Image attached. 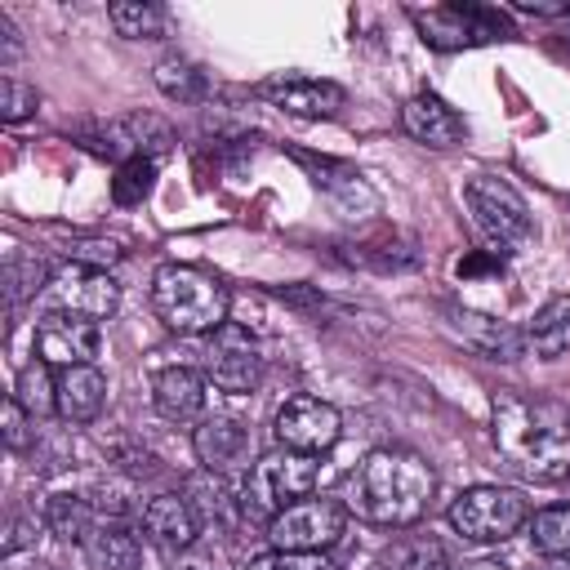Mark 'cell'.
I'll use <instances>...</instances> for the list:
<instances>
[{
	"label": "cell",
	"instance_id": "34",
	"mask_svg": "<svg viewBox=\"0 0 570 570\" xmlns=\"http://www.w3.org/2000/svg\"><path fill=\"white\" fill-rule=\"evenodd\" d=\"M120 240H107V236H76V240H67V258L71 263H85V267H111V263H120Z\"/></svg>",
	"mask_w": 570,
	"mask_h": 570
},
{
	"label": "cell",
	"instance_id": "7",
	"mask_svg": "<svg viewBox=\"0 0 570 570\" xmlns=\"http://www.w3.org/2000/svg\"><path fill=\"white\" fill-rule=\"evenodd\" d=\"M530 521V508L508 485H472L450 503V525L468 543H503Z\"/></svg>",
	"mask_w": 570,
	"mask_h": 570
},
{
	"label": "cell",
	"instance_id": "2",
	"mask_svg": "<svg viewBox=\"0 0 570 570\" xmlns=\"http://www.w3.org/2000/svg\"><path fill=\"white\" fill-rule=\"evenodd\" d=\"M432 490H436V472L423 454L383 445V450H370L365 463L356 468V476L347 485V508L356 517H365L370 525L401 530L428 512Z\"/></svg>",
	"mask_w": 570,
	"mask_h": 570
},
{
	"label": "cell",
	"instance_id": "4",
	"mask_svg": "<svg viewBox=\"0 0 570 570\" xmlns=\"http://www.w3.org/2000/svg\"><path fill=\"white\" fill-rule=\"evenodd\" d=\"M321 485V468H316V454H298V450H267L263 459H254L245 472H240V485H236V499H240V512L245 521H272L281 508H289L294 499H307L316 494Z\"/></svg>",
	"mask_w": 570,
	"mask_h": 570
},
{
	"label": "cell",
	"instance_id": "11",
	"mask_svg": "<svg viewBox=\"0 0 570 570\" xmlns=\"http://www.w3.org/2000/svg\"><path fill=\"white\" fill-rule=\"evenodd\" d=\"M45 303L49 312H71V316H89V321H102L120 307V285L111 281V272L102 267H85V263H67L49 276V289H45Z\"/></svg>",
	"mask_w": 570,
	"mask_h": 570
},
{
	"label": "cell",
	"instance_id": "27",
	"mask_svg": "<svg viewBox=\"0 0 570 570\" xmlns=\"http://www.w3.org/2000/svg\"><path fill=\"white\" fill-rule=\"evenodd\" d=\"M379 570H450V552L432 534H405L379 552Z\"/></svg>",
	"mask_w": 570,
	"mask_h": 570
},
{
	"label": "cell",
	"instance_id": "3",
	"mask_svg": "<svg viewBox=\"0 0 570 570\" xmlns=\"http://www.w3.org/2000/svg\"><path fill=\"white\" fill-rule=\"evenodd\" d=\"M151 312L174 334H214L232 312V294L205 267L165 263L151 276Z\"/></svg>",
	"mask_w": 570,
	"mask_h": 570
},
{
	"label": "cell",
	"instance_id": "33",
	"mask_svg": "<svg viewBox=\"0 0 570 570\" xmlns=\"http://www.w3.org/2000/svg\"><path fill=\"white\" fill-rule=\"evenodd\" d=\"M36 107H40L36 85H27V80H18V76H4V80H0V120H4V125H18V120L36 116Z\"/></svg>",
	"mask_w": 570,
	"mask_h": 570
},
{
	"label": "cell",
	"instance_id": "24",
	"mask_svg": "<svg viewBox=\"0 0 570 570\" xmlns=\"http://www.w3.org/2000/svg\"><path fill=\"white\" fill-rule=\"evenodd\" d=\"M45 525L67 539V543H85L94 530H98V512L85 494H71V490H58L45 499Z\"/></svg>",
	"mask_w": 570,
	"mask_h": 570
},
{
	"label": "cell",
	"instance_id": "10",
	"mask_svg": "<svg viewBox=\"0 0 570 570\" xmlns=\"http://www.w3.org/2000/svg\"><path fill=\"white\" fill-rule=\"evenodd\" d=\"M205 379L232 396H249L263 383V356H258V343L249 338L245 325L223 321L214 330V338L205 347Z\"/></svg>",
	"mask_w": 570,
	"mask_h": 570
},
{
	"label": "cell",
	"instance_id": "25",
	"mask_svg": "<svg viewBox=\"0 0 570 570\" xmlns=\"http://www.w3.org/2000/svg\"><path fill=\"white\" fill-rule=\"evenodd\" d=\"M31 419H45V414H58V374L53 365H45L40 356H31L18 379H13V392H9Z\"/></svg>",
	"mask_w": 570,
	"mask_h": 570
},
{
	"label": "cell",
	"instance_id": "1",
	"mask_svg": "<svg viewBox=\"0 0 570 570\" xmlns=\"http://www.w3.org/2000/svg\"><path fill=\"white\" fill-rule=\"evenodd\" d=\"M494 450L525 481L570 476V410L552 396L494 392Z\"/></svg>",
	"mask_w": 570,
	"mask_h": 570
},
{
	"label": "cell",
	"instance_id": "19",
	"mask_svg": "<svg viewBox=\"0 0 570 570\" xmlns=\"http://www.w3.org/2000/svg\"><path fill=\"white\" fill-rule=\"evenodd\" d=\"M401 129L414 138V142H423V147H454V142H463V116L445 102V98H436V94H414L405 107H401Z\"/></svg>",
	"mask_w": 570,
	"mask_h": 570
},
{
	"label": "cell",
	"instance_id": "8",
	"mask_svg": "<svg viewBox=\"0 0 570 570\" xmlns=\"http://www.w3.org/2000/svg\"><path fill=\"white\" fill-rule=\"evenodd\" d=\"M343 530H347V508L338 499L307 494L267 521V543L281 552H325L338 543Z\"/></svg>",
	"mask_w": 570,
	"mask_h": 570
},
{
	"label": "cell",
	"instance_id": "20",
	"mask_svg": "<svg viewBox=\"0 0 570 570\" xmlns=\"http://www.w3.org/2000/svg\"><path fill=\"white\" fill-rule=\"evenodd\" d=\"M205 387H209V379H205L200 370L169 365V370H160V374L151 379V405H156V414L169 419V423H191V419H200V410H205Z\"/></svg>",
	"mask_w": 570,
	"mask_h": 570
},
{
	"label": "cell",
	"instance_id": "36",
	"mask_svg": "<svg viewBox=\"0 0 570 570\" xmlns=\"http://www.w3.org/2000/svg\"><path fill=\"white\" fill-rule=\"evenodd\" d=\"M116 459H120V468H125L129 476H138V481H147V476H156V472H160V459H156L151 450H138V445L120 450Z\"/></svg>",
	"mask_w": 570,
	"mask_h": 570
},
{
	"label": "cell",
	"instance_id": "12",
	"mask_svg": "<svg viewBox=\"0 0 570 570\" xmlns=\"http://www.w3.org/2000/svg\"><path fill=\"white\" fill-rule=\"evenodd\" d=\"M276 445L298 454H325L343 436V414L321 396H289L276 410Z\"/></svg>",
	"mask_w": 570,
	"mask_h": 570
},
{
	"label": "cell",
	"instance_id": "35",
	"mask_svg": "<svg viewBox=\"0 0 570 570\" xmlns=\"http://www.w3.org/2000/svg\"><path fill=\"white\" fill-rule=\"evenodd\" d=\"M31 423H36V419H31L13 396H4V428H0V432H4V445H9L13 454H22V450L36 445V428H31Z\"/></svg>",
	"mask_w": 570,
	"mask_h": 570
},
{
	"label": "cell",
	"instance_id": "15",
	"mask_svg": "<svg viewBox=\"0 0 570 570\" xmlns=\"http://www.w3.org/2000/svg\"><path fill=\"white\" fill-rule=\"evenodd\" d=\"M249 445H254L249 428H245L240 419H232V414H209V419H200L196 432H191L196 463H200L205 472H218V476L245 472V463H249Z\"/></svg>",
	"mask_w": 570,
	"mask_h": 570
},
{
	"label": "cell",
	"instance_id": "18",
	"mask_svg": "<svg viewBox=\"0 0 570 570\" xmlns=\"http://www.w3.org/2000/svg\"><path fill=\"white\" fill-rule=\"evenodd\" d=\"M138 521H142V534L156 548H165V552H183L200 534V521H196L187 494H156V499H147L142 512H138Z\"/></svg>",
	"mask_w": 570,
	"mask_h": 570
},
{
	"label": "cell",
	"instance_id": "14",
	"mask_svg": "<svg viewBox=\"0 0 570 570\" xmlns=\"http://www.w3.org/2000/svg\"><path fill=\"white\" fill-rule=\"evenodd\" d=\"M263 102L281 107L285 116H303V120H330L343 111L347 89L334 80H316V76H272L254 89Z\"/></svg>",
	"mask_w": 570,
	"mask_h": 570
},
{
	"label": "cell",
	"instance_id": "13",
	"mask_svg": "<svg viewBox=\"0 0 570 570\" xmlns=\"http://www.w3.org/2000/svg\"><path fill=\"white\" fill-rule=\"evenodd\" d=\"M102 347V330L89 316H71V312H45L36 325V356L53 370L67 365H94Z\"/></svg>",
	"mask_w": 570,
	"mask_h": 570
},
{
	"label": "cell",
	"instance_id": "30",
	"mask_svg": "<svg viewBox=\"0 0 570 570\" xmlns=\"http://www.w3.org/2000/svg\"><path fill=\"white\" fill-rule=\"evenodd\" d=\"M107 18H111L116 36H125V40H156L165 31V9H156L147 0H116V4H107Z\"/></svg>",
	"mask_w": 570,
	"mask_h": 570
},
{
	"label": "cell",
	"instance_id": "9",
	"mask_svg": "<svg viewBox=\"0 0 570 570\" xmlns=\"http://www.w3.org/2000/svg\"><path fill=\"white\" fill-rule=\"evenodd\" d=\"M410 18L423 45L432 49H468L512 36V22L490 4H432V9H410Z\"/></svg>",
	"mask_w": 570,
	"mask_h": 570
},
{
	"label": "cell",
	"instance_id": "37",
	"mask_svg": "<svg viewBox=\"0 0 570 570\" xmlns=\"http://www.w3.org/2000/svg\"><path fill=\"white\" fill-rule=\"evenodd\" d=\"M517 13H534V18H561L570 13V0H512Z\"/></svg>",
	"mask_w": 570,
	"mask_h": 570
},
{
	"label": "cell",
	"instance_id": "23",
	"mask_svg": "<svg viewBox=\"0 0 570 570\" xmlns=\"http://www.w3.org/2000/svg\"><path fill=\"white\" fill-rule=\"evenodd\" d=\"M80 548L89 557V570H138L142 566V543L116 521H102Z\"/></svg>",
	"mask_w": 570,
	"mask_h": 570
},
{
	"label": "cell",
	"instance_id": "21",
	"mask_svg": "<svg viewBox=\"0 0 570 570\" xmlns=\"http://www.w3.org/2000/svg\"><path fill=\"white\" fill-rule=\"evenodd\" d=\"M107 401V379L98 365H67L58 370V414L67 423H94Z\"/></svg>",
	"mask_w": 570,
	"mask_h": 570
},
{
	"label": "cell",
	"instance_id": "32",
	"mask_svg": "<svg viewBox=\"0 0 570 570\" xmlns=\"http://www.w3.org/2000/svg\"><path fill=\"white\" fill-rule=\"evenodd\" d=\"M245 570H338V561L325 557V552H281V548H267L263 557H249Z\"/></svg>",
	"mask_w": 570,
	"mask_h": 570
},
{
	"label": "cell",
	"instance_id": "16",
	"mask_svg": "<svg viewBox=\"0 0 570 570\" xmlns=\"http://www.w3.org/2000/svg\"><path fill=\"white\" fill-rule=\"evenodd\" d=\"M445 325L463 338V347H472L485 361H521L530 352L525 330H517L512 321H494L485 312H468V307H445Z\"/></svg>",
	"mask_w": 570,
	"mask_h": 570
},
{
	"label": "cell",
	"instance_id": "28",
	"mask_svg": "<svg viewBox=\"0 0 570 570\" xmlns=\"http://www.w3.org/2000/svg\"><path fill=\"white\" fill-rule=\"evenodd\" d=\"M49 267H45V258H36V254H9V263H4V307H9V316L27 303V298H36V294H45L49 289Z\"/></svg>",
	"mask_w": 570,
	"mask_h": 570
},
{
	"label": "cell",
	"instance_id": "38",
	"mask_svg": "<svg viewBox=\"0 0 570 570\" xmlns=\"http://www.w3.org/2000/svg\"><path fill=\"white\" fill-rule=\"evenodd\" d=\"M18 53H22V40H18V27H13V22H9V13L0 9V58H4V62H13Z\"/></svg>",
	"mask_w": 570,
	"mask_h": 570
},
{
	"label": "cell",
	"instance_id": "39",
	"mask_svg": "<svg viewBox=\"0 0 570 570\" xmlns=\"http://www.w3.org/2000/svg\"><path fill=\"white\" fill-rule=\"evenodd\" d=\"M525 570H570V557H539V561H530Z\"/></svg>",
	"mask_w": 570,
	"mask_h": 570
},
{
	"label": "cell",
	"instance_id": "31",
	"mask_svg": "<svg viewBox=\"0 0 570 570\" xmlns=\"http://www.w3.org/2000/svg\"><path fill=\"white\" fill-rule=\"evenodd\" d=\"M151 183H156V160H125V165H116L111 200L116 205H142L151 196Z\"/></svg>",
	"mask_w": 570,
	"mask_h": 570
},
{
	"label": "cell",
	"instance_id": "22",
	"mask_svg": "<svg viewBox=\"0 0 570 570\" xmlns=\"http://www.w3.org/2000/svg\"><path fill=\"white\" fill-rule=\"evenodd\" d=\"M525 338H530V352L543 356V361L570 356V294H552V298L534 312Z\"/></svg>",
	"mask_w": 570,
	"mask_h": 570
},
{
	"label": "cell",
	"instance_id": "6",
	"mask_svg": "<svg viewBox=\"0 0 570 570\" xmlns=\"http://www.w3.org/2000/svg\"><path fill=\"white\" fill-rule=\"evenodd\" d=\"M174 129L169 120L151 116V111H125V116H111V120H98L80 134V147L111 160V165H125V160H160L165 151H174Z\"/></svg>",
	"mask_w": 570,
	"mask_h": 570
},
{
	"label": "cell",
	"instance_id": "17",
	"mask_svg": "<svg viewBox=\"0 0 570 570\" xmlns=\"http://www.w3.org/2000/svg\"><path fill=\"white\" fill-rule=\"evenodd\" d=\"M183 494H187V503H191V512H196L200 530L227 534V530H236V525L245 521L236 490H232V485H227V476H218V472H205V468H200V472H191V476L183 481Z\"/></svg>",
	"mask_w": 570,
	"mask_h": 570
},
{
	"label": "cell",
	"instance_id": "5",
	"mask_svg": "<svg viewBox=\"0 0 570 570\" xmlns=\"http://www.w3.org/2000/svg\"><path fill=\"white\" fill-rule=\"evenodd\" d=\"M463 205H468V214L476 218V227H481L499 249L512 254V249H525V245L534 240L530 205H525V196H521L508 178H494V174L468 178Z\"/></svg>",
	"mask_w": 570,
	"mask_h": 570
},
{
	"label": "cell",
	"instance_id": "26",
	"mask_svg": "<svg viewBox=\"0 0 570 570\" xmlns=\"http://www.w3.org/2000/svg\"><path fill=\"white\" fill-rule=\"evenodd\" d=\"M151 80H156V89H160L165 98H174V102H200V98L209 94V76H205L191 58H183V53H165V58L151 67Z\"/></svg>",
	"mask_w": 570,
	"mask_h": 570
},
{
	"label": "cell",
	"instance_id": "29",
	"mask_svg": "<svg viewBox=\"0 0 570 570\" xmlns=\"http://www.w3.org/2000/svg\"><path fill=\"white\" fill-rule=\"evenodd\" d=\"M525 525L539 557H570V503H548Z\"/></svg>",
	"mask_w": 570,
	"mask_h": 570
}]
</instances>
